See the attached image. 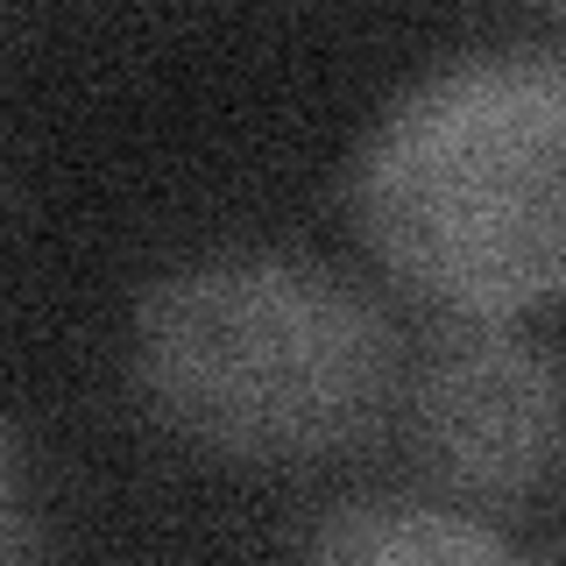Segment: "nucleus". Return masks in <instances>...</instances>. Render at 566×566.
Masks as SVG:
<instances>
[{"mask_svg":"<svg viewBox=\"0 0 566 566\" xmlns=\"http://www.w3.org/2000/svg\"><path fill=\"white\" fill-rule=\"evenodd\" d=\"M368 255L447 318L566 297V57L489 50L418 78L354 164Z\"/></svg>","mask_w":566,"mask_h":566,"instance_id":"f257e3e1","label":"nucleus"},{"mask_svg":"<svg viewBox=\"0 0 566 566\" xmlns=\"http://www.w3.org/2000/svg\"><path fill=\"white\" fill-rule=\"evenodd\" d=\"M135 389L170 439L234 468H312L403 397L376 297L297 255L185 262L135 312Z\"/></svg>","mask_w":566,"mask_h":566,"instance_id":"f03ea898","label":"nucleus"},{"mask_svg":"<svg viewBox=\"0 0 566 566\" xmlns=\"http://www.w3.org/2000/svg\"><path fill=\"white\" fill-rule=\"evenodd\" d=\"M397 403L424 474L468 503H531L566 468V368L495 318L439 326Z\"/></svg>","mask_w":566,"mask_h":566,"instance_id":"7ed1b4c3","label":"nucleus"},{"mask_svg":"<svg viewBox=\"0 0 566 566\" xmlns=\"http://www.w3.org/2000/svg\"><path fill=\"white\" fill-rule=\"evenodd\" d=\"M297 566H517L474 517L439 503H347L305 538Z\"/></svg>","mask_w":566,"mask_h":566,"instance_id":"20e7f679","label":"nucleus"},{"mask_svg":"<svg viewBox=\"0 0 566 566\" xmlns=\"http://www.w3.org/2000/svg\"><path fill=\"white\" fill-rule=\"evenodd\" d=\"M14 538H22V482H14V453L0 439V566H14Z\"/></svg>","mask_w":566,"mask_h":566,"instance_id":"39448f33","label":"nucleus"}]
</instances>
